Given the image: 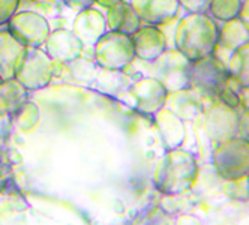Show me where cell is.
I'll list each match as a JSON object with an SVG mask.
<instances>
[{"label":"cell","instance_id":"obj_4","mask_svg":"<svg viewBox=\"0 0 249 225\" xmlns=\"http://www.w3.org/2000/svg\"><path fill=\"white\" fill-rule=\"evenodd\" d=\"M191 65L192 62L177 48H167L150 62V77L161 81L168 92L182 90L191 87Z\"/></svg>","mask_w":249,"mask_h":225},{"label":"cell","instance_id":"obj_27","mask_svg":"<svg viewBox=\"0 0 249 225\" xmlns=\"http://www.w3.org/2000/svg\"><path fill=\"white\" fill-rule=\"evenodd\" d=\"M27 2V0H26ZM30 3V8H27L29 11L38 12L42 17H59L60 15V3L56 2V0H33V2H27Z\"/></svg>","mask_w":249,"mask_h":225},{"label":"cell","instance_id":"obj_21","mask_svg":"<svg viewBox=\"0 0 249 225\" xmlns=\"http://www.w3.org/2000/svg\"><path fill=\"white\" fill-rule=\"evenodd\" d=\"M230 77L234 78L240 87L249 86V42L243 44L230 54L227 60Z\"/></svg>","mask_w":249,"mask_h":225},{"label":"cell","instance_id":"obj_10","mask_svg":"<svg viewBox=\"0 0 249 225\" xmlns=\"http://www.w3.org/2000/svg\"><path fill=\"white\" fill-rule=\"evenodd\" d=\"M51 57L47 51L41 47L38 48H27L26 59L20 68L15 80L27 90H41L53 81L51 72Z\"/></svg>","mask_w":249,"mask_h":225},{"label":"cell","instance_id":"obj_1","mask_svg":"<svg viewBox=\"0 0 249 225\" xmlns=\"http://www.w3.org/2000/svg\"><path fill=\"white\" fill-rule=\"evenodd\" d=\"M219 42V23L207 12H186L174 27V48L191 62L215 54Z\"/></svg>","mask_w":249,"mask_h":225},{"label":"cell","instance_id":"obj_22","mask_svg":"<svg viewBox=\"0 0 249 225\" xmlns=\"http://www.w3.org/2000/svg\"><path fill=\"white\" fill-rule=\"evenodd\" d=\"M129 77L123 71H108V69H102L98 72L95 81L96 89L105 93H119L126 92L129 89L131 83L128 81Z\"/></svg>","mask_w":249,"mask_h":225},{"label":"cell","instance_id":"obj_36","mask_svg":"<svg viewBox=\"0 0 249 225\" xmlns=\"http://www.w3.org/2000/svg\"><path fill=\"white\" fill-rule=\"evenodd\" d=\"M239 99H240V107H242V108L249 107V86H246V87H242V89H240V92H239Z\"/></svg>","mask_w":249,"mask_h":225},{"label":"cell","instance_id":"obj_30","mask_svg":"<svg viewBox=\"0 0 249 225\" xmlns=\"http://www.w3.org/2000/svg\"><path fill=\"white\" fill-rule=\"evenodd\" d=\"M180 8L191 14H203L207 12L210 0H179Z\"/></svg>","mask_w":249,"mask_h":225},{"label":"cell","instance_id":"obj_7","mask_svg":"<svg viewBox=\"0 0 249 225\" xmlns=\"http://www.w3.org/2000/svg\"><path fill=\"white\" fill-rule=\"evenodd\" d=\"M6 30L26 48L42 47L51 32L45 17L29 9L17 11L6 23Z\"/></svg>","mask_w":249,"mask_h":225},{"label":"cell","instance_id":"obj_11","mask_svg":"<svg viewBox=\"0 0 249 225\" xmlns=\"http://www.w3.org/2000/svg\"><path fill=\"white\" fill-rule=\"evenodd\" d=\"M141 23L161 27L173 21L180 11L179 0H131Z\"/></svg>","mask_w":249,"mask_h":225},{"label":"cell","instance_id":"obj_23","mask_svg":"<svg viewBox=\"0 0 249 225\" xmlns=\"http://www.w3.org/2000/svg\"><path fill=\"white\" fill-rule=\"evenodd\" d=\"M243 0H210L207 14L213 20L221 23L239 18Z\"/></svg>","mask_w":249,"mask_h":225},{"label":"cell","instance_id":"obj_16","mask_svg":"<svg viewBox=\"0 0 249 225\" xmlns=\"http://www.w3.org/2000/svg\"><path fill=\"white\" fill-rule=\"evenodd\" d=\"M165 105H168V110L182 120H194L203 113L204 98L195 89L186 87L170 92Z\"/></svg>","mask_w":249,"mask_h":225},{"label":"cell","instance_id":"obj_29","mask_svg":"<svg viewBox=\"0 0 249 225\" xmlns=\"http://www.w3.org/2000/svg\"><path fill=\"white\" fill-rule=\"evenodd\" d=\"M51 72H53V80H62V81H72V72L68 63L53 60L51 62Z\"/></svg>","mask_w":249,"mask_h":225},{"label":"cell","instance_id":"obj_34","mask_svg":"<svg viewBox=\"0 0 249 225\" xmlns=\"http://www.w3.org/2000/svg\"><path fill=\"white\" fill-rule=\"evenodd\" d=\"M60 3H63L66 8L72 11H81L86 8H90L95 3V0H60Z\"/></svg>","mask_w":249,"mask_h":225},{"label":"cell","instance_id":"obj_28","mask_svg":"<svg viewBox=\"0 0 249 225\" xmlns=\"http://www.w3.org/2000/svg\"><path fill=\"white\" fill-rule=\"evenodd\" d=\"M20 9V0H0V26H6L11 17Z\"/></svg>","mask_w":249,"mask_h":225},{"label":"cell","instance_id":"obj_38","mask_svg":"<svg viewBox=\"0 0 249 225\" xmlns=\"http://www.w3.org/2000/svg\"><path fill=\"white\" fill-rule=\"evenodd\" d=\"M27 2H33V0H27Z\"/></svg>","mask_w":249,"mask_h":225},{"label":"cell","instance_id":"obj_5","mask_svg":"<svg viewBox=\"0 0 249 225\" xmlns=\"http://www.w3.org/2000/svg\"><path fill=\"white\" fill-rule=\"evenodd\" d=\"M216 173L227 179H239L249 174V141L233 137L216 144L212 155Z\"/></svg>","mask_w":249,"mask_h":225},{"label":"cell","instance_id":"obj_14","mask_svg":"<svg viewBox=\"0 0 249 225\" xmlns=\"http://www.w3.org/2000/svg\"><path fill=\"white\" fill-rule=\"evenodd\" d=\"M27 48L5 29L0 30V83L15 78L26 59Z\"/></svg>","mask_w":249,"mask_h":225},{"label":"cell","instance_id":"obj_8","mask_svg":"<svg viewBox=\"0 0 249 225\" xmlns=\"http://www.w3.org/2000/svg\"><path fill=\"white\" fill-rule=\"evenodd\" d=\"M207 107L203 108L206 132L213 143H222L237 135L239 110H234L216 96L207 98Z\"/></svg>","mask_w":249,"mask_h":225},{"label":"cell","instance_id":"obj_2","mask_svg":"<svg viewBox=\"0 0 249 225\" xmlns=\"http://www.w3.org/2000/svg\"><path fill=\"white\" fill-rule=\"evenodd\" d=\"M198 174L195 156L180 147L168 149L158 161L153 173V183L162 194H182L194 185Z\"/></svg>","mask_w":249,"mask_h":225},{"label":"cell","instance_id":"obj_33","mask_svg":"<svg viewBox=\"0 0 249 225\" xmlns=\"http://www.w3.org/2000/svg\"><path fill=\"white\" fill-rule=\"evenodd\" d=\"M12 119L9 114H5L0 111V140H5V138H8L12 132Z\"/></svg>","mask_w":249,"mask_h":225},{"label":"cell","instance_id":"obj_20","mask_svg":"<svg viewBox=\"0 0 249 225\" xmlns=\"http://www.w3.org/2000/svg\"><path fill=\"white\" fill-rule=\"evenodd\" d=\"M29 90L15 78L0 83V111L12 116L29 101Z\"/></svg>","mask_w":249,"mask_h":225},{"label":"cell","instance_id":"obj_24","mask_svg":"<svg viewBox=\"0 0 249 225\" xmlns=\"http://www.w3.org/2000/svg\"><path fill=\"white\" fill-rule=\"evenodd\" d=\"M68 65L71 68V72H72V78L78 81H93L99 72V66L93 59V53L90 56H87L84 54V50L80 54V57H77Z\"/></svg>","mask_w":249,"mask_h":225},{"label":"cell","instance_id":"obj_26","mask_svg":"<svg viewBox=\"0 0 249 225\" xmlns=\"http://www.w3.org/2000/svg\"><path fill=\"white\" fill-rule=\"evenodd\" d=\"M240 84L234 80L228 77L227 81L221 86V87L218 89L216 92V98L219 101H222L225 105L234 108V110H240V99H239V92H240Z\"/></svg>","mask_w":249,"mask_h":225},{"label":"cell","instance_id":"obj_9","mask_svg":"<svg viewBox=\"0 0 249 225\" xmlns=\"http://www.w3.org/2000/svg\"><path fill=\"white\" fill-rule=\"evenodd\" d=\"M131 105L141 114L155 116L159 110H162L168 99V90L161 81L146 75L131 83L126 90Z\"/></svg>","mask_w":249,"mask_h":225},{"label":"cell","instance_id":"obj_31","mask_svg":"<svg viewBox=\"0 0 249 225\" xmlns=\"http://www.w3.org/2000/svg\"><path fill=\"white\" fill-rule=\"evenodd\" d=\"M242 140L249 141V107L242 108L239 113V120H237V135Z\"/></svg>","mask_w":249,"mask_h":225},{"label":"cell","instance_id":"obj_6","mask_svg":"<svg viewBox=\"0 0 249 225\" xmlns=\"http://www.w3.org/2000/svg\"><path fill=\"white\" fill-rule=\"evenodd\" d=\"M228 77L230 72L227 63L216 54L194 60L191 65V87L197 90L204 99L215 96Z\"/></svg>","mask_w":249,"mask_h":225},{"label":"cell","instance_id":"obj_32","mask_svg":"<svg viewBox=\"0 0 249 225\" xmlns=\"http://www.w3.org/2000/svg\"><path fill=\"white\" fill-rule=\"evenodd\" d=\"M12 182V174H11V165L5 162L3 159H0V192L5 188H8Z\"/></svg>","mask_w":249,"mask_h":225},{"label":"cell","instance_id":"obj_12","mask_svg":"<svg viewBox=\"0 0 249 225\" xmlns=\"http://www.w3.org/2000/svg\"><path fill=\"white\" fill-rule=\"evenodd\" d=\"M135 57L143 62H153L167 50V36L161 27L144 24L131 36Z\"/></svg>","mask_w":249,"mask_h":225},{"label":"cell","instance_id":"obj_15","mask_svg":"<svg viewBox=\"0 0 249 225\" xmlns=\"http://www.w3.org/2000/svg\"><path fill=\"white\" fill-rule=\"evenodd\" d=\"M72 32L83 45H95L107 32L105 15L92 6L78 11L72 23Z\"/></svg>","mask_w":249,"mask_h":225},{"label":"cell","instance_id":"obj_18","mask_svg":"<svg viewBox=\"0 0 249 225\" xmlns=\"http://www.w3.org/2000/svg\"><path fill=\"white\" fill-rule=\"evenodd\" d=\"M105 23L107 29H110L111 32L123 33L128 35V36H132L141 26V20L138 18L137 12L134 11L131 3L126 2H120L107 9Z\"/></svg>","mask_w":249,"mask_h":225},{"label":"cell","instance_id":"obj_25","mask_svg":"<svg viewBox=\"0 0 249 225\" xmlns=\"http://www.w3.org/2000/svg\"><path fill=\"white\" fill-rule=\"evenodd\" d=\"M12 125L23 132L33 131L39 123V108L33 102L27 101L21 108L17 110L12 116Z\"/></svg>","mask_w":249,"mask_h":225},{"label":"cell","instance_id":"obj_3","mask_svg":"<svg viewBox=\"0 0 249 225\" xmlns=\"http://www.w3.org/2000/svg\"><path fill=\"white\" fill-rule=\"evenodd\" d=\"M93 59L101 69L123 71L135 60L131 36L111 30L105 32L93 45Z\"/></svg>","mask_w":249,"mask_h":225},{"label":"cell","instance_id":"obj_17","mask_svg":"<svg viewBox=\"0 0 249 225\" xmlns=\"http://www.w3.org/2000/svg\"><path fill=\"white\" fill-rule=\"evenodd\" d=\"M155 123L167 149H176L182 146L185 138V126L180 117H177L174 113L164 107L155 114Z\"/></svg>","mask_w":249,"mask_h":225},{"label":"cell","instance_id":"obj_13","mask_svg":"<svg viewBox=\"0 0 249 225\" xmlns=\"http://www.w3.org/2000/svg\"><path fill=\"white\" fill-rule=\"evenodd\" d=\"M44 45L51 60H57L63 63H71L72 60H75L77 57H80L84 50L83 42L75 36L74 32L65 27L50 32Z\"/></svg>","mask_w":249,"mask_h":225},{"label":"cell","instance_id":"obj_35","mask_svg":"<svg viewBox=\"0 0 249 225\" xmlns=\"http://www.w3.org/2000/svg\"><path fill=\"white\" fill-rule=\"evenodd\" d=\"M239 18H240V21L245 24V27L249 32V0H243L242 9H240V14H239Z\"/></svg>","mask_w":249,"mask_h":225},{"label":"cell","instance_id":"obj_37","mask_svg":"<svg viewBox=\"0 0 249 225\" xmlns=\"http://www.w3.org/2000/svg\"><path fill=\"white\" fill-rule=\"evenodd\" d=\"M120 2H123V0H95V3H98L101 8H105V9H108Z\"/></svg>","mask_w":249,"mask_h":225},{"label":"cell","instance_id":"obj_19","mask_svg":"<svg viewBox=\"0 0 249 225\" xmlns=\"http://www.w3.org/2000/svg\"><path fill=\"white\" fill-rule=\"evenodd\" d=\"M249 42V32L240 18H234L219 24V42L216 50H222L230 54L234 50L242 47L243 44Z\"/></svg>","mask_w":249,"mask_h":225}]
</instances>
